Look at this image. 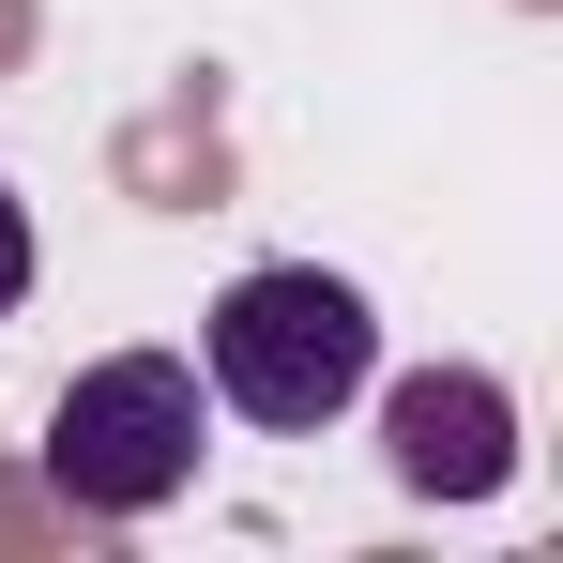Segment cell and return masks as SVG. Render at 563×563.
<instances>
[{
	"label": "cell",
	"instance_id": "cell-4",
	"mask_svg": "<svg viewBox=\"0 0 563 563\" xmlns=\"http://www.w3.org/2000/svg\"><path fill=\"white\" fill-rule=\"evenodd\" d=\"M31 305V213H15V184H0V320Z\"/></svg>",
	"mask_w": 563,
	"mask_h": 563
},
{
	"label": "cell",
	"instance_id": "cell-1",
	"mask_svg": "<svg viewBox=\"0 0 563 563\" xmlns=\"http://www.w3.org/2000/svg\"><path fill=\"white\" fill-rule=\"evenodd\" d=\"M198 380H213V411H244V427H335L351 396L380 380V320L351 275H320V260H260V275L213 289V320H198Z\"/></svg>",
	"mask_w": 563,
	"mask_h": 563
},
{
	"label": "cell",
	"instance_id": "cell-2",
	"mask_svg": "<svg viewBox=\"0 0 563 563\" xmlns=\"http://www.w3.org/2000/svg\"><path fill=\"white\" fill-rule=\"evenodd\" d=\"M198 457H213V380H198L184 351H107V366H77L62 411H46V487H62L77 518L184 503Z\"/></svg>",
	"mask_w": 563,
	"mask_h": 563
},
{
	"label": "cell",
	"instance_id": "cell-3",
	"mask_svg": "<svg viewBox=\"0 0 563 563\" xmlns=\"http://www.w3.org/2000/svg\"><path fill=\"white\" fill-rule=\"evenodd\" d=\"M518 472V411L503 380H396V487L427 503H487Z\"/></svg>",
	"mask_w": 563,
	"mask_h": 563
}]
</instances>
